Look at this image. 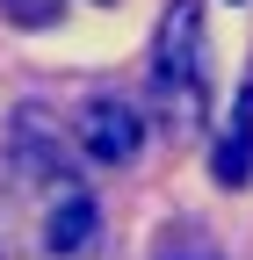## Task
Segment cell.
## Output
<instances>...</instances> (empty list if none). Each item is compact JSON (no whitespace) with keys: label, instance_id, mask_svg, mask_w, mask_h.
I'll return each mask as SVG.
<instances>
[{"label":"cell","instance_id":"obj_3","mask_svg":"<svg viewBox=\"0 0 253 260\" xmlns=\"http://www.w3.org/2000/svg\"><path fill=\"white\" fill-rule=\"evenodd\" d=\"M73 145L87 159H102V167H131L138 145H145V116L131 102H116V94H94V102L73 116Z\"/></svg>","mask_w":253,"mask_h":260},{"label":"cell","instance_id":"obj_1","mask_svg":"<svg viewBox=\"0 0 253 260\" xmlns=\"http://www.w3.org/2000/svg\"><path fill=\"white\" fill-rule=\"evenodd\" d=\"M203 87H210V65H203V0H167L160 37H152V94H160L174 138H196L203 130Z\"/></svg>","mask_w":253,"mask_h":260},{"label":"cell","instance_id":"obj_4","mask_svg":"<svg viewBox=\"0 0 253 260\" xmlns=\"http://www.w3.org/2000/svg\"><path fill=\"white\" fill-rule=\"evenodd\" d=\"M210 167H217V181H225V188H246V181H253V80L239 87L225 138L210 145Z\"/></svg>","mask_w":253,"mask_h":260},{"label":"cell","instance_id":"obj_2","mask_svg":"<svg viewBox=\"0 0 253 260\" xmlns=\"http://www.w3.org/2000/svg\"><path fill=\"white\" fill-rule=\"evenodd\" d=\"M37 253L44 260H94L102 253V210H94L87 181L66 174L51 188V203L37 210Z\"/></svg>","mask_w":253,"mask_h":260}]
</instances>
